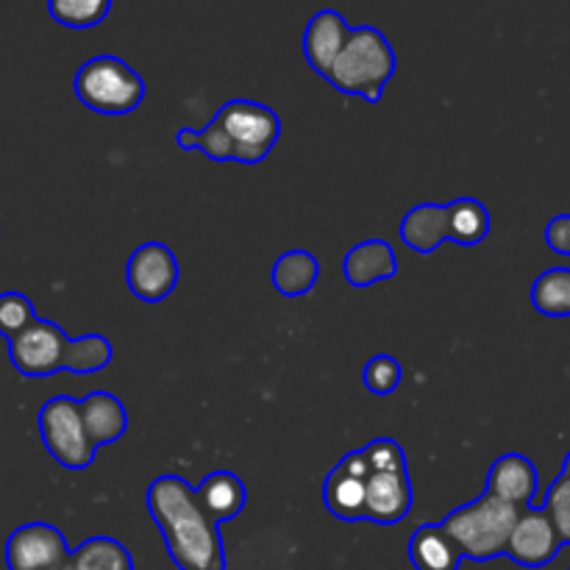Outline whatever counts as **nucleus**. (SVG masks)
Here are the masks:
<instances>
[{"label":"nucleus","mask_w":570,"mask_h":570,"mask_svg":"<svg viewBox=\"0 0 570 570\" xmlns=\"http://www.w3.org/2000/svg\"><path fill=\"white\" fill-rule=\"evenodd\" d=\"M348 33L351 26L345 22V17L334 9H321L309 22H306L304 56L317 76L328 78L334 59H337L340 50H343Z\"/></svg>","instance_id":"nucleus-14"},{"label":"nucleus","mask_w":570,"mask_h":570,"mask_svg":"<svg viewBox=\"0 0 570 570\" xmlns=\"http://www.w3.org/2000/svg\"><path fill=\"white\" fill-rule=\"evenodd\" d=\"M145 507L159 527L178 570H226L220 527L200 510L195 488L178 473H161L145 493Z\"/></svg>","instance_id":"nucleus-1"},{"label":"nucleus","mask_w":570,"mask_h":570,"mask_svg":"<svg viewBox=\"0 0 570 570\" xmlns=\"http://www.w3.org/2000/svg\"><path fill=\"white\" fill-rule=\"evenodd\" d=\"M48 11L59 26L83 31L109 17L111 0H48Z\"/></svg>","instance_id":"nucleus-25"},{"label":"nucleus","mask_w":570,"mask_h":570,"mask_svg":"<svg viewBox=\"0 0 570 570\" xmlns=\"http://www.w3.org/2000/svg\"><path fill=\"white\" fill-rule=\"evenodd\" d=\"M76 570H134V557L120 540L89 538L70 551Z\"/></svg>","instance_id":"nucleus-22"},{"label":"nucleus","mask_w":570,"mask_h":570,"mask_svg":"<svg viewBox=\"0 0 570 570\" xmlns=\"http://www.w3.org/2000/svg\"><path fill=\"white\" fill-rule=\"evenodd\" d=\"M78 406H81L83 432H87L89 443H92L95 449L117 443V440L126 434L128 412L115 393L95 390L87 399L78 401Z\"/></svg>","instance_id":"nucleus-15"},{"label":"nucleus","mask_w":570,"mask_h":570,"mask_svg":"<svg viewBox=\"0 0 570 570\" xmlns=\"http://www.w3.org/2000/svg\"><path fill=\"white\" fill-rule=\"evenodd\" d=\"M111 360H115V345L109 340L100 337V334H83V337L67 343L65 367L61 371L87 376V373H98L109 367Z\"/></svg>","instance_id":"nucleus-24"},{"label":"nucleus","mask_w":570,"mask_h":570,"mask_svg":"<svg viewBox=\"0 0 570 570\" xmlns=\"http://www.w3.org/2000/svg\"><path fill=\"white\" fill-rule=\"evenodd\" d=\"M395 67L399 59L387 37L373 26H356L351 28L326 81L340 92L360 95L367 104H379L384 87L395 76Z\"/></svg>","instance_id":"nucleus-2"},{"label":"nucleus","mask_w":570,"mask_h":570,"mask_svg":"<svg viewBox=\"0 0 570 570\" xmlns=\"http://www.w3.org/2000/svg\"><path fill=\"white\" fill-rule=\"evenodd\" d=\"M365 460L371 465L365 493V521L393 527L412 512V479L406 454L395 440L379 438L367 443Z\"/></svg>","instance_id":"nucleus-4"},{"label":"nucleus","mask_w":570,"mask_h":570,"mask_svg":"<svg viewBox=\"0 0 570 570\" xmlns=\"http://www.w3.org/2000/svg\"><path fill=\"white\" fill-rule=\"evenodd\" d=\"M401 239L415 254L429 256L449 239V217L445 206L440 204H417L401 220Z\"/></svg>","instance_id":"nucleus-18"},{"label":"nucleus","mask_w":570,"mask_h":570,"mask_svg":"<svg viewBox=\"0 0 570 570\" xmlns=\"http://www.w3.org/2000/svg\"><path fill=\"white\" fill-rule=\"evenodd\" d=\"M195 499H198L200 510L220 527V523L232 521L248 504V490L245 482L232 471H212L204 476V482L195 488Z\"/></svg>","instance_id":"nucleus-17"},{"label":"nucleus","mask_w":570,"mask_h":570,"mask_svg":"<svg viewBox=\"0 0 570 570\" xmlns=\"http://www.w3.org/2000/svg\"><path fill=\"white\" fill-rule=\"evenodd\" d=\"M395 273H399V259L384 239H365L343 256V276L356 289L387 282Z\"/></svg>","instance_id":"nucleus-16"},{"label":"nucleus","mask_w":570,"mask_h":570,"mask_svg":"<svg viewBox=\"0 0 570 570\" xmlns=\"http://www.w3.org/2000/svg\"><path fill=\"white\" fill-rule=\"evenodd\" d=\"M317 278H321V262L309 250H287L276 259L271 273V282L278 295L284 298H301L315 289Z\"/></svg>","instance_id":"nucleus-20"},{"label":"nucleus","mask_w":570,"mask_h":570,"mask_svg":"<svg viewBox=\"0 0 570 570\" xmlns=\"http://www.w3.org/2000/svg\"><path fill=\"white\" fill-rule=\"evenodd\" d=\"M445 217H449V239L456 245H482L490 237V209L476 198H456L454 204L445 206Z\"/></svg>","instance_id":"nucleus-21"},{"label":"nucleus","mask_w":570,"mask_h":570,"mask_svg":"<svg viewBox=\"0 0 570 570\" xmlns=\"http://www.w3.org/2000/svg\"><path fill=\"white\" fill-rule=\"evenodd\" d=\"M546 245H549L554 254L570 256V212H562L554 220L546 226Z\"/></svg>","instance_id":"nucleus-29"},{"label":"nucleus","mask_w":570,"mask_h":570,"mask_svg":"<svg viewBox=\"0 0 570 570\" xmlns=\"http://www.w3.org/2000/svg\"><path fill=\"white\" fill-rule=\"evenodd\" d=\"M518 515H521V510L482 493L479 499L456 507L440 527L449 532L462 557L488 562L495 557H504Z\"/></svg>","instance_id":"nucleus-3"},{"label":"nucleus","mask_w":570,"mask_h":570,"mask_svg":"<svg viewBox=\"0 0 570 570\" xmlns=\"http://www.w3.org/2000/svg\"><path fill=\"white\" fill-rule=\"evenodd\" d=\"M562 473H568V476H570V451H568V456H566V465H562Z\"/></svg>","instance_id":"nucleus-30"},{"label":"nucleus","mask_w":570,"mask_h":570,"mask_svg":"<svg viewBox=\"0 0 570 570\" xmlns=\"http://www.w3.org/2000/svg\"><path fill=\"white\" fill-rule=\"evenodd\" d=\"M178 256L161 243H142L126 262V284L145 304H159L178 284Z\"/></svg>","instance_id":"nucleus-10"},{"label":"nucleus","mask_w":570,"mask_h":570,"mask_svg":"<svg viewBox=\"0 0 570 570\" xmlns=\"http://www.w3.org/2000/svg\"><path fill=\"white\" fill-rule=\"evenodd\" d=\"M560 549L562 540L557 534V529L551 527L549 515L543 510L527 507L518 515L515 527H512L504 554L523 568H546L549 562L557 560Z\"/></svg>","instance_id":"nucleus-12"},{"label":"nucleus","mask_w":570,"mask_h":570,"mask_svg":"<svg viewBox=\"0 0 570 570\" xmlns=\"http://www.w3.org/2000/svg\"><path fill=\"white\" fill-rule=\"evenodd\" d=\"M538 488L540 476L534 462L529 460V456L512 451V454H501L499 460L490 465L488 490H484V493L504 501V504L515 507V510H527V507H532Z\"/></svg>","instance_id":"nucleus-13"},{"label":"nucleus","mask_w":570,"mask_h":570,"mask_svg":"<svg viewBox=\"0 0 570 570\" xmlns=\"http://www.w3.org/2000/svg\"><path fill=\"white\" fill-rule=\"evenodd\" d=\"M362 382L373 395H390L404 382V367L393 356H373L365 371H362Z\"/></svg>","instance_id":"nucleus-28"},{"label":"nucleus","mask_w":570,"mask_h":570,"mask_svg":"<svg viewBox=\"0 0 570 570\" xmlns=\"http://www.w3.org/2000/svg\"><path fill=\"white\" fill-rule=\"evenodd\" d=\"M70 337L53 321L37 317L17 337L9 340V360L26 379H50L65 367Z\"/></svg>","instance_id":"nucleus-8"},{"label":"nucleus","mask_w":570,"mask_h":570,"mask_svg":"<svg viewBox=\"0 0 570 570\" xmlns=\"http://www.w3.org/2000/svg\"><path fill=\"white\" fill-rule=\"evenodd\" d=\"M6 568L9 570H59L70 560V546L53 523H22L6 540Z\"/></svg>","instance_id":"nucleus-9"},{"label":"nucleus","mask_w":570,"mask_h":570,"mask_svg":"<svg viewBox=\"0 0 570 570\" xmlns=\"http://www.w3.org/2000/svg\"><path fill=\"white\" fill-rule=\"evenodd\" d=\"M59 570H76V566H72V562H70V560H67V562H65V566H61Z\"/></svg>","instance_id":"nucleus-31"},{"label":"nucleus","mask_w":570,"mask_h":570,"mask_svg":"<svg viewBox=\"0 0 570 570\" xmlns=\"http://www.w3.org/2000/svg\"><path fill=\"white\" fill-rule=\"evenodd\" d=\"M76 98L95 115H131L145 100V81L117 56H95L76 72Z\"/></svg>","instance_id":"nucleus-5"},{"label":"nucleus","mask_w":570,"mask_h":570,"mask_svg":"<svg viewBox=\"0 0 570 570\" xmlns=\"http://www.w3.org/2000/svg\"><path fill=\"white\" fill-rule=\"evenodd\" d=\"M410 562L415 570H460L462 554L440 523H423L410 538Z\"/></svg>","instance_id":"nucleus-19"},{"label":"nucleus","mask_w":570,"mask_h":570,"mask_svg":"<svg viewBox=\"0 0 570 570\" xmlns=\"http://www.w3.org/2000/svg\"><path fill=\"white\" fill-rule=\"evenodd\" d=\"M543 512L549 515L551 527L560 534L562 546L570 543V476L568 473H560V476L551 482L549 493H546Z\"/></svg>","instance_id":"nucleus-26"},{"label":"nucleus","mask_w":570,"mask_h":570,"mask_svg":"<svg viewBox=\"0 0 570 570\" xmlns=\"http://www.w3.org/2000/svg\"><path fill=\"white\" fill-rule=\"evenodd\" d=\"M37 426L39 434H42L45 449L61 468H67V471H87L92 465L98 449L89 443L87 432H83L78 399L56 395V399L45 401L37 415Z\"/></svg>","instance_id":"nucleus-7"},{"label":"nucleus","mask_w":570,"mask_h":570,"mask_svg":"<svg viewBox=\"0 0 570 570\" xmlns=\"http://www.w3.org/2000/svg\"><path fill=\"white\" fill-rule=\"evenodd\" d=\"M215 120L232 142V161L239 165H259L276 148L282 137V120L276 111L256 100H228L217 109Z\"/></svg>","instance_id":"nucleus-6"},{"label":"nucleus","mask_w":570,"mask_h":570,"mask_svg":"<svg viewBox=\"0 0 570 570\" xmlns=\"http://www.w3.org/2000/svg\"><path fill=\"white\" fill-rule=\"evenodd\" d=\"M367 473H371V465H367L362 449L345 454L332 468V473L323 482V504L334 518L345 523L365 521Z\"/></svg>","instance_id":"nucleus-11"},{"label":"nucleus","mask_w":570,"mask_h":570,"mask_svg":"<svg viewBox=\"0 0 570 570\" xmlns=\"http://www.w3.org/2000/svg\"><path fill=\"white\" fill-rule=\"evenodd\" d=\"M532 306L546 317H570V267H551L534 278Z\"/></svg>","instance_id":"nucleus-23"},{"label":"nucleus","mask_w":570,"mask_h":570,"mask_svg":"<svg viewBox=\"0 0 570 570\" xmlns=\"http://www.w3.org/2000/svg\"><path fill=\"white\" fill-rule=\"evenodd\" d=\"M37 321V312L28 295L22 293H0V337L11 340Z\"/></svg>","instance_id":"nucleus-27"}]
</instances>
